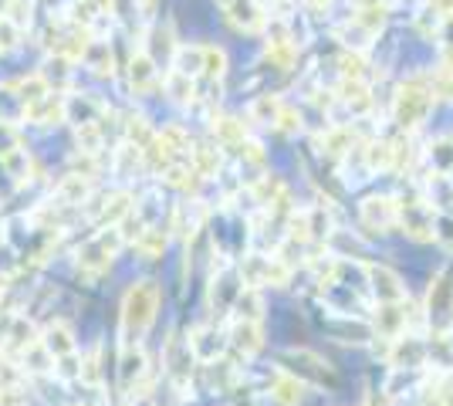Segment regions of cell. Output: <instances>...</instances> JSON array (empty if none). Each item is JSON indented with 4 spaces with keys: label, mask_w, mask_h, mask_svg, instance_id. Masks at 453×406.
I'll return each mask as SVG.
<instances>
[{
    "label": "cell",
    "mask_w": 453,
    "mask_h": 406,
    "mask_svg": "<svg viewBox=\"0 0 453 406\" xmlns=\"http://www.w3.org/2000/svg\"><path fill=\"white\" fill-rule=\"evenodd\" d=\"M159 285L156 281H135L133 288L122 298V318H119V332H122V346H142L146 332L156 322L159 311Z\"/></svg>",
    "instance_id": "cell-1"
},
{
    "label": "cell",
    "mask_w": 453,
    "mask_h": 406,
    "mask_svg": "<svg viewBox=\"0 0 453 406\" xmlns=\"http://www.w3.org/2000/svg\"><path fill=\"white\" fill-rule=\"evenodd\" d=\"M122 234L119 227H102V231H95L75 254V264H78V274L81 278H88V281H98L105 271L112 268L115 254L122 251Z\"/></svg>",
    "instance_id": "cell-2"
},
{
    "label": "cell",
    "mask_w": 453,
    "mask_h": 406,
    "mask_svg": "<svg viewBox=\"0 0 453 406\" xmlns=\"http://www.w3.org/2000/svg\"><path fill=\"white\" fill-rule=\"evenodd\" d=\"M426 326L434 332V339H450L453 335V264L434 274L430 291H426Z\"/></svg>",
    "instance_id": "cell-3"
},
{
    "label": "cell",
    "mask_w": 453,
    "mask_h": 406,
    "mask_svg": "<svg viewBox=\"0 0 453 406\" xmlns=\"http://www.w3.org/2000/svg\"><path fill=\"white\" fill-rule=\"evenodd\" d=\"M434 105V92H430V78H413V81H403L399 92L393 96V119L403 133H413L416 126L426 119Z\"/></svg>",
    "instance_id": "cell-4"
},
{
    "label": "cell",
    "mask_w": 453,
    "mask_h": 406,
    "mask_svg": "<svg viewBox=\"0 0 453 406\" xmlns=\"http://www.w3.org/2000/svg\"><path fill=\"white\" fill-rule=\"evenodd\" d=\"M281 369L288 376H295L298 383H304V387H325V389L339 387L335 369L328 366L321 356L308 352V349H288V352H281Z\"/></svg>",
    "instance_id": "cell-5"
},
{
    "label": "cell",
    "mask_w": 453,
    "mask_h": 406,
    "mask_svg": "<svg viewBox=\"0 0 453 406\" xmlns=\"http://www.w3.org/2000/svg\"><path fill=\"white\" fill-rule=\"evenodd\" d=\"M237 271H241V281L247 288H281L291 278V268L284 264L281 257L274 254H244L237 261Z\"/></svg>",
    "instance_id": "cell-6"
},
{
    "label": "cell",
    "mask_w": 453,
    "mask_h": 406,
    "mask_svg": "<svg viewBox=\"0 0 453 406\" xmlns=\"http://www.w3.org/2000/svg\"><path fill=\"white\" fill-rule=\"evenodd\" d=\"M152 376L150 356L142 346H122L119 356V393H126L129 400L135 396H146V383Z\"/></svg>",
    "instance_id": "cell-7"
},
{
    "label": "cell",
    "mask_w": 453,
    "mask_h": 406,
    "mask_svg": "<svg viewBox=\"0 0 453 406\" xmlns=\"http://www.w3.org/2000/svg\"><path fill=\"white\" fill-rule=\"evenodd\" d=\"M163 369H166V376H170V383L176 389H187L189 383H193L196 356H193V349H189L187 335H180V332L170 335V342L163 349Z\"/></svg>",
    "instance_id": "cell-8"
},
{
    "label": "cell",
    "mask_w": 453,
    "mask_h": 406,
    "mask_svg": "<svg viewBox=\"0 0 453 406\" xmlns=\"http://www.w3.org/2000/svg\"><path fill=\"white\" fill-rule=\"evenodd\" d=\"M399 227L416 241L436 237V213L423 196H403L399 200Z\"/></svg>",
    "instance_id": "cell-9"
},
{
    "label": "cell",
    "mask_w": 453,
    "mask_h": 406,
    "mask_svg": "<svg viewBox=\"0 0 453 406\" xmlns=\"http://www.w3.org/2000/svg\"><path fill=\"white\" fill-rule=\"evenodd\" d=\"M362 224L369 227V231H393L399 227V196H389V194H376V196H365L362 200Z\"/></svg>",
    "instance_id": "cell-10"
},
{
    "label": "cell",
    "mask_w": 453,
    "mask_h": 406,
    "mask_svg": "<svg viewBox=\"0 0 453 406\" xmlns=\"http://www.w3.org/2000/svg\"><path fill=\"white\" fill-rule=\"evenodd\" d=\"M241 291H244L241 271L230 268V264H220V271L213 274V285H210V309H213V315L234 311L237 298H241Z\"/></svg>",
    "instance_id": "cell-11"
},
{
    "label": "cell",
    "mask_w": 453,
    "mask_h": 406,
    "mask_svg": "<svg viewBox=\"0 0 453 406\" xmlns=\"http://www.w3.org/2000/svg\"><path fill=\"white\" fill-rule=\"evenodd\" d=\"M389 363L396 372H413V369H423L426 366V359H430V346L419 339V335H399L396 342H389Z\"/></svg>",
    "instance_id": "cell-12"
},
{
    "label": "cell",
    "mask_w": 453,
    "mask_h": 406,
    "mask_svg": "<svg viewBox=\"0 0 453 406\" xmlns=\"http://www.w3.org/2000/svg\"><path fill=\"white\" fill-rule=\"evenodd\" d=\"M406 326H410V298L393 302V305H379L372 315V335L386 339V342H396L399 335H406Z\"/></svg>",
    "instance_id": "cell-13"
},
{
    "label": "cell",
    "mask_w": 453,
    "mask_h": 406,
    "mask_svg": "<svg viewBox=\"0 0 453 406\" xmlns=\"http://www.w3.org/2000/svg\"><path fill=\"white\" fill-rule=\"evenodd\" d=\"M365 278H369V291L376 295L379 305L406 302V285L396 271H389L386 264H365Z\"/></svg>",
    "instance_id": "cell-14"
},
{
    "label": "cell",
    "mask_w": 453,
    "mask_h": 406,
    "mask_svg": "<svg viewBox=\"0 0 453 406\" xmlns=\"http://www.w3.org/2000/svg\"><path fill=\"white\" fill-rule=\"evenodd\" d=\"M224 7H226V18H230L234 27H241V31H247V34L267 31L271 14H267L257 0H226Z\"/></svg>",
    "instance_id": "cell-15"
},
{
    "label": "cell",
    "mask_w": 453,
    "mask_h": 406,
    "mask_svg": "<svg viewBox=\"0 0 453 406\" xmlns=\"http://www.w3.org/2000/svg\"><path fill=\"white\" fill-rule=\"evenodd\" d=\"M35 342H41V332H38V326H35V318L14 315V322L7 326V335H4V356L18 359L20 352H27Z\"/></svg>",
    "instance_id": "cell-16"
},
{
    "label": "cell",
    "mask_w": 453,
    "mask_h": 406,
    "mask_svg": "<svg viewBox=\"0 0 453 406\" xmlns=\"http://www.w3.org/2000/svg\"><path fill=\"white\" fill-rule=\"evenodd\" d=\"M187 339H189L193 356H196V363H207V366H213V363L224 356V349H226V339L213 329V326H200V329L189 332Z\"/></svg>",
    "instance_id": "cell-17"
},
{
    "label": "cell",
    "mask_w": 453,
    "mask_h": 406,
    "mask_svg": "<svg viewBox=\"0 0 453 406\" xmlns=\"http://www.w3.org/2000/svg\"><path fill=\"white\" fill-rule=\"evenodd\" d=\"M226 346L237 349L241 356H254L257 349L265 346V329H261V322H244V318H230Z\"/></svg>",
    "instance_id": "cell-18"
},
{
    "label": "cell",
    "mask_w": 453,
    "mask_h": 406,
    "mask_svg": "<svg viewBox=\"0 0 453 406\" xmlns=\"http://www.w3.org/2000/svg\"><path fill=\"white\" fill-rule=\"evenodd\" d=\"M41 346L44 352L51 356V359H68V356H75L78 352V342H75V332L68 329L65 322H51L48 329L41 332Z\"/></svg>",
    "instance_id": "cell-19"
},
{
    "label": "cell",
    "mask_w": 453,
    "mask_h": 406,
    "mask_svg": "<svg viewBox=\"0 0 453 406\" xmlns=\"http://www.w3.org/2000/svg\"><path fill=\"white\" fill-rule=\"evenodd\" d=\"M203 65H207V44H180L173 55V72H180L189 81L203 78Z\"/></svg>",
    "instance_id": "cell-20"
},
{
    "label": "cell",
    "mask_w": 453,
    "mask_h": 406,
    "mask_svg": "<svg viewBox=\"0 0 453 406\" xmlns=\"http://www.w3.org/2000/svg\"><path fill=\"white\" fill-rule=\"evenodd\" d=\"M75 61L61 58V55H48V61L41 65V81L51 88V92H58V96H68V85H72V68Z\"/></svg>",
    "instance_id": "cell-21"
},
{
    "label": "cell",
    "mask_w": 453,
    "mask_h": 406,
    "mask_svg": "<svg viewBox=\"0 0 453 406\" xmlns=\"http://www.w3.org/2000/svg\"><path fill=\"white\" fill-rule=\"evenodd\" d=\"M24 119L35 122V126H58V122H65V96L48 92V96L41 98V102H35L31 109H24Z\"/></svg>",
    "instance_id": "cell-22"
},
{
    "label": "cell",
    "mask_w": 453,
    "mask_h": 406,
    "mask_svg": "<svg viewBox=\"0 0 453 406\" xmlns=\"http://www.w3.org/2000/svg\"><path fill=\"white\" fill-rule=\"evenodd\" d=\"M304 383H298L295 376H288L284 369L274 372V379H271V400L278 406H302L304 403Z\"/></svg>",
    "instance_id": "cell-23"
},
{
    "label": "cell",
    "mask_w": 453,
    "mask_h": 406,
    "mask_svg": "<svg viewBox=\"0 0 453 406\" xmlns=\"http://www.w3.org/2000/svg\"><path fill=\"white\" fill-rule=\"evenodd\" d=\"M81 65H85V68H92L95 75L112 78L115 75V58H112L109 41H102V38L88 41V48H85V55H81Z\"/></svg>",
    "instance_id": "cell-24"
},
{
    "label": "cell",
    "mask_w": 453,
    "mask_h": 406,
    "mask_svg": "<svg viewBox=\"0 0 453 406\" xmlns=\"http://www.w3.org/2000/svg\"><path fill=\"white\" fill-rule=\"evenodd\" d=\"M159 81V68H156V61L146 55V51H139L129 58V85H133V92H150L152 85Z\"/></svg>",
    "instance_id": "cell-25"
},
{
    "label": "cell",
    "mask_w": 453,
    "mask_h": 406,
    "mask_svg": "<svg viewBox=\"0 0 453 406\" xmlns=\"http://www.w3.org/2000/svg\"><path fill=\"white\" fill-rule=\"evenodd\" d=\"M284 105H288V102L278 96H257L254 102H250V122L278 129V126H281V116H284Z\"/></svg>",
    "instance_id": "cell-26"
},
{
    "label": "cell",
    "mask_w": 453,
    "mask_h": 406,
    "mask_svg": "<svg viewBox=\"0 0 453 406\" xmlns=\"http://www.w3.org/2000/svg\"><path fill=\"white\" fill-rule=\"evenodd\" d=\"M328 332L339 339V342H369L372 339V326H365L352 315H339L335 322H328Z\"/></svg>",
    "instance_id": "cell-27"
},
{
    "label": "cell",
    "mask_w": 453,
    "mask_h": 406,
    "mask_svg": "<svg viewBox=\"0 0 453 406\" xmlns=\"http://www.w3.org/2000/svg\"><path fill=\"white\" fill-rule=\"evenodd\" d=\"M166 241H170V234L163 231V227H156V224H150V227H146V231L139 234V237H135V251L142 254V257H146V261H156V257H159V254L166 251Z\"/></svg>",
    "instance_id": "cell-28"
},
{
    "label": "cell",
    "mask_w": 453,
    "mask_h": 406,
    "mask_svg": "<svg viewBox=\"0 0 453 406\" xmlns=\"http://www.w3.org/2000/svg\"><path fill=\"white\" fill-rule=\"evenodd\" d=\"M423 389H426V406H453V369L436 372Z\"/></svg>",
    "instance_id": "cell-29"
},
{
    "label": "cell",
    "mask_w": 453,
    "mask_h": 406,
    "mask_svg": "<svg viewBox=\"0 0 453 406\" xmlns=\"http://www.w3.org/2000/svg\"><path fill=\"white\" fill-rule=\"evenodd\" d=\"M20 126L18 122H11V119H0V159H7L11 153H18V149H24L20 146Z\"/></svg>",
    "instance_id": "cell-30"
},
{
    "label": "cell",
    "mask_w": 453,
    "mask_h": 406,
    "mask_svg": "<svg viewBox=\"0 0 453 406\" xmlns=\"http://www.w3.org/2000/svg\"><path fill=\"white\" fill-rule=\"evenodd\" d=\"M163 85H166V92H170L176 102H193V98H196L193 81H189V78H183L180 72H170V75L163 78Z\"/></svg>",
    "instance_id": "cell-31"
},
{
    "label": "cell",
    "mask_w": 453,
    "mask_h": 406,
    "mask_svg": "<svg viewBox=\"0 0 453 406\" xmlns=\"http://www.w3.org/2000/svg\"><path fill=\"white\" fill-rule=\"evenodd\" d=\"M20 376H24V372L18 369V363H14L11 356H4V352H0V389L20 387V383H24Z\"/></svg>",
    "instance_id": "cell-32"
},
{
    "label": "cell",
    "mask_w": 453,
    "mask_h": 406,
    "mask_svg": "<svg viewBox=\"0 0 453 406\" xmlns=\"http://www.w3.org/2000/svg\"><path fill=\"white\" fill-rule=\"evenodd\" d=\"M450 149H453V142H447V139H443V142L430 146V153H426V156H430V163H434V166L440 163V166L450 173V170H453V153H450Z\"/></svg>",
    "instance_id": "cell-33"
},
{
    "label": "cell",
    "mask_w": 453,
    "mask_h": 406,
    "mask_svg": "<svg viewBox=\"0 0 453 406\" xmlns=\"http://www.w3.org/2000/svg\"><path fill=\"white\" fill-rule=\"evenodd\" d=\"M18 41H20V27H14L11 20L0 18V51H11Z\"/></svg>",
    "instance_id": "cell-34"
},
{
    "label": "cell",
    "mask_w": 453,
    "mask_h": 406,
    "mask_svg": "<svg viewBox=\"0 0 453 406\" xmlns=\"http://www.w3.org/2000/svg\"><path fill=\"white\" fill-rule=\"evenodd\" d=\"M430 11H434V14H440L443 20L453 18V0H430Z\"/></svg>",
    "instance_id": "cell-35"
},
{
    "label": "cell",
    "mask_w": 453,
    "mask_h": 406,
    "mask_svg": "<svg viewBox=\"0 0 453 406\" xmlns=\"http://www.w3.org/2000/svg\"><path fill=\"white\" fill-rule=\"evenodd\" d=\"M129 406H156V403H152V396L146 393V396H135V400H129Z\"/></svg>",
    "instance_id": "cell-36"
},
{
    "label": "cell",
    "mask_w": 453,
    "mask_h": 406,
    "mask_svg": "<svg viewBox=\"0 0 453 406\" xmlns=\"http://www.w3.org/2000/svg\"><path fill=\"white\" fill-rule=\"evenodd\" d=\"M152 4H156V0H135V7H139V11H152Z\"/></svg>",
    "instance_id": "cell-37"
},
{
    "label": "cell",
    "mask_w": 453,
    "mask_h": 406,
    "mask_svg": "<svg viewBox=\"0 0 453 406\" xmlns=\"http://www.w3.org/2000/svg\"><path fill=\"white\" fill-rule=\"evenodd\" d=\"M304 4H308V7H325L328 0H304Z\"/></svg>",
    "instance_id": "cell-38"
},
{
    "label": "cell",
    "mask_w": 453,
    "mask_h": 406,
    "mask_svg": "<svg viewBox=\"0 0 453 406\" xmlns=\"http://www.w3.org/2000/svg\"><path fill=\"white\" fill-rule=\"evenodd\" d=\"M7 7H11V0H0V18L7 14Z\"/></svg>",
    "instance_id": "cell-39"
},
{
    "label": "cell",
    "mask_w": 453,
    "mask_h": 406,
    "mask_svg": "<svg viewBox=\"0 0 453 406\" xmlns=\"http://www.w3.org/2000/svg\"><path fill=\"white\" fill-rule=\"evenodd\" d=\"M447 183H450V190H453V170H450V173H447Z\"/></svg>",
    "instance_id": "cell-40"
},
{
    "label": "cell",
    "mask_w": 453,
    "mask_h": 406,
    "mask_svg": "<svg viewBox=\"0 0 453 406\" xmlns=\"http://www.w3.org/2000/svg\"><path fill=\"white\" fill-rule=\"evenodd\" d=\"M376 4H386V7H389V4H393V0H376Z\"/></svg>",
    "instance_id": "cell-41"
}]
</instances>
